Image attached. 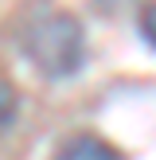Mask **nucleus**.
<instances>
[{"mask_svg":"<svg viewBox=\"0 0 156 160\" xmlns=\"http://www.w3.org/2000/svg\"><path fill=\"white\" fill-rule=\"evenodd\" d=\"M23 55L43 78H74L86 62V31L70 12H43L23 28Z\"/></svg>","mask_w":156,"mask_h":160,"instance_id":"f257e3e1","label":"nucleus"},{"mask_svg":"<svg viewBox=\"0 0 156 160\" xmlns=\"http://www.w3.org/2000/svg\"><path fill=\"white\" fill-rule=\"evenodd\" d=\"M55 160H125V156L117 145H109L98 133H70L55 148Z\"/></svg>","mask_w":156,"mask_h":160,"instance_id":"f03ea898","label":"nucleus"},{"mask_svg":"<svg viewBox=\"0 0 156 160\" xmlns=\"http://www.w3.org/2000/svg\"><path fill=\"white\" fill-rule=\"evenodd\" d=\"M16 113H20V94H16L12 82H4V78H0V133L16 121Z\"/></svg>","mask_w":156,"mask_h":160,"instance_id":"7ed1b4c3","label":"nucleus"},{"mask_svg":"<svg viewBox=\"0 0 156 160\" xmlns=\"http://www.w3.org/2000/svg\"><path fill=\"white\" fill-rule=\"evenodd\" d=\"M137 31H140V39L156 51V0L140 8V16H137Z\"/></svg>","mask_w":156,"mask_h":160,"instance_id":"20e7f679","label":"nucleus"}]
</instances>
